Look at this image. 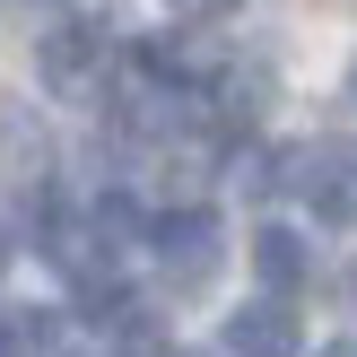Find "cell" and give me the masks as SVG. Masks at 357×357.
Segmentation results:
<instances>
[{
  "label": "cell",
  "instance_id": "3957f363",
  "mask_svg": "<svg viewBox=\"0 0 357 357\" xmlns=\"http://www.w3.org/2000/svg\"><path fill=\"white\" fill-rule=\"evenodd\" d=\"M96 70H105V26H52L44 35V87L79 96Z\"/></svg>",
  "mask_w": 357,
  "mask_h": 357
},
{
  "label": "cell",
  "instance_id": "5b68a950",
  "mask_svg": "<svg viewBox=\"0 0 357 357\" xmlns=\"http://www.w3.org/2000/svg\"><path fill=\"white\" fill-rule=\"evenodd\" d=\"M253 271L271 279L279 296L305 288V271H314V261H305V236H288V227H261V236H253Z\"/></svg>",
  "mask_w": 357,
  "mask_h": 357
},
{
  "label": "cell",
  "instance_id": "277c9868",
  "mask_svg": "<svg viewBox=\"0 0 357 357\" xmlns=\"http://www.w3.org/2000/svg\"><path fill=\"white\" fill-rule=\"evenodd\" d=\"M227 357H296V314L288 305H244V314H227Z\"/></svg>",
  "mask_w": 357,
  "mask_h": 357
},
{
  "label": "cell",
  "instance_id": "ba28073f",
  "mask_svg": "<svg viewBox=\"0 0 357 357\" xmlns=\"http://www.w3.org/2000/svg\"><path fill=\"white\" fill-rule=\"evenodd\" d=\"M314 357H357V340H331V349H314Z\"/></svg>",
  "mask_w": 357,
  "mask_h": 357
},
{
  "label": "cell",
  "instance_id": "7a4b0ae2",
  "mask_svg": "<svg viewBox=\"0 0 357 357\" xmlns=\"http://www.w3.org/2000/svg\"><path fill=\"white\" fill-rule=\"evenodd\" d=\"M218 209H174V218H157V261H166L174 288H209L218 279Z\"/></svg>",
  "mask_w": 357,
  "mask_h": 357
},
{
  "label": "cell",
  "instance_id": "52a82bcc",
  "mask_svg": "<svg viewBox=\"0 0 357 357\" xmlns=\"http://www.w3.org/2000/svg\"><path fill=\"white\" fill-rule=\"evenodd\" d=\"M166 9H183V17H218V9H236V0H166Z\"/></svg>",
  "mask_w": 357,
  "mask_h": 357
},
{
  "label": "cell",
  "instance_id": "9c48e42d",
  "mask_svg": "<svg viewBox=\"0 0 357 357\" xmlns=\"http://www.w3.org/2000/svg\"><path fill=\"white\" fill-rule=\"evenodd\" d=\"M349 305H357V271H349Z\"/></svg>",
  "mask_w": 357,
  "mask_h": 357
},
{
  "label": "cell",
  "instance_id": "30bf717a",
  "mask_svg": "<svg viewBox=\"0 0 357 357\" xmlns=\"http://www.w3.org/2000/svg\"><path fill=\"white\" fill-rule=\"evenodd\" d=\"M349 96H357V70H349Z\"/></svg>",
  "mask_w": 357,
  "mask_h": 357
},
{
  "label": "cell",
  "instance_id": "6da1fadb",
  "mask_svg": "<svg viewBox=\"0 0 357 357\" xmlns=\"http://www.w3.org/2000/svg\"><path fill=\"white\" fill-rule=\"evenodd\" d=\"M288 183L305 192L314 218H357V139H314V149H288Z\"/></svg>",
  "mask_w": 357,
  "mask_h": 357
},
{
  "label": "cell",
  "instance_id": "8992f818",
  "mask_svg": "<svg viewBox=\"0 0 357 357\" xmlns=\"http://www.w3.org/2000/svg\"><path fill=\"white\" fill-rule=\"evenodd\" d=\"M26 331H35V323H17V314H0V357H26Z\"/></svg>",
  "mask_w": 357,
  "mask_h": 357
}]
</instances>
